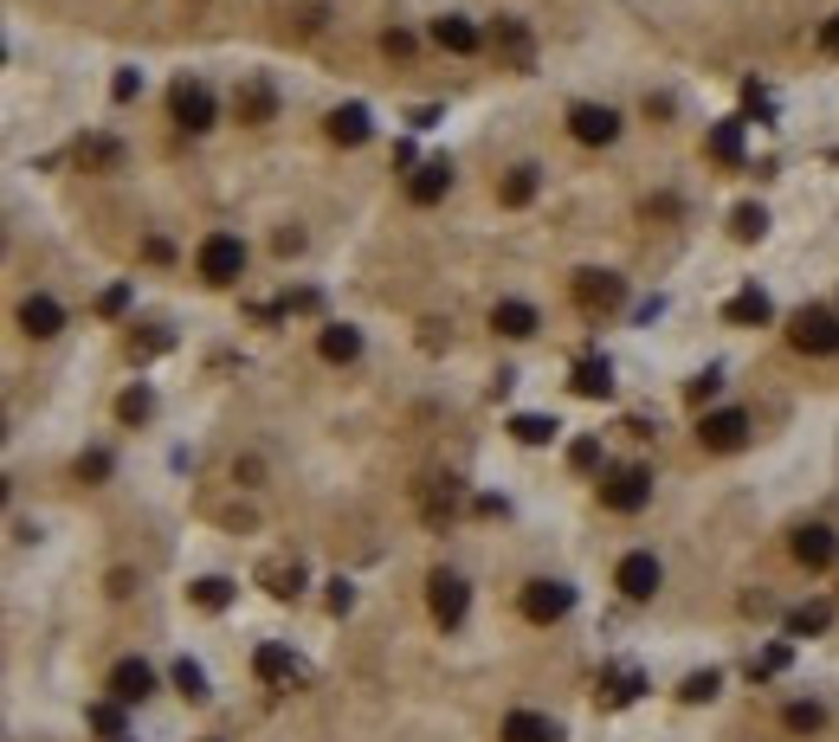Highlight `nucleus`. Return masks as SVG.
<instances>
[{
    "label": "nucleus",
    "instance_id": "nucleus-1",
    "mask_svg": "<svg viewBox=\"0 0 839 742\" xmlns=\"http://www.w3.org/2000/svg\"><path fill=\"white\" fill-rule=\"evenodd\" d=\"M788 342H794L801 355H834V349H839V310H820V304L794 310V323H788Z\"/></svg>",
    "mask_w": 839,
    "mask_h": 742
},
{
    "label": "nucleus",
    "instance_id": "nucleus-2",
    "mask_svg": "<svg viewBox=\"0 0 839 742\" xmlns=\"http://www.w3.org/2000/svg\"><path fill=\"white\" fill-rule=\"evenodd\" d=\"M646 497H652V472H646V466H614V472L601 478V504L621 510V517L646 510Z\"/></svg>",
    "mask_w": 839,
    "mask_h": 742
},
{
    "label": "nucleus",
    "instance_id": "nucleus-3",
    "mask_svg": "<svg viewBox=\"0 0 839 742\" xmlns=\"http://www.w3.org/2000/svg\"><path fill=\"white\" fill-rule=\"evenodd\" d=\"M194 271H201L208 284H233V278L246 271V246H239L233 233H208L201 252H194Z\"/></svg>",
    "mask_w": 839,
    "mask_h": 742
},
{
    "label": "nucleus",
    "instance_id": "nucleus-4",
    "mask_svg": "<svg viewBox=\"0 0 839 742\" xmlns=\"http://www.w3.org/2000/svg\"><path fill=\"white\" fill-rule=\"evenodd\" d=\"M168 110H175V123H181L188 136L213 130V91L201 84V78H181V84L168 91Z\"/></svg>",
    "mask_w": 839,
    "mask_h": 742
},
{
    "label": "nucleus",
    "instance_id": "nucleus-5",
    "mask_svg": "<svg viewBox=\"0 0 839 742\" xmlns=\"http://www.w3.org/2000/svg\"><path fill=\"white\" fill-rule=\"evenodd\" d=\"M426 608H433V620H439V626H459V620H465V608H472V588H465L452 568H433V581H426Z\"/></svg>",
    "mask_w": 839,
    "mask_h": 742
},
{
    "label": "nucleus",
    "instance_id": "nucleus-6",
    "mask_svg": "<svg viewBox=\"0 0 839 742\" xmlns=\"http://www.w3.org/2000/svg\"><path fill=\"white\" fill-rule=\"evenodd\" d=\"M523 620H536V626H556L562 613L575 608V588L568 581H523Z\"/></svg>",
    "mask_w": 839,
    "mask_h": 742
},
{
    "label": "nucleus",
    "instance_id": "nucleus-7",
    "mask_svg": "<svg viewBox=\"0 0 839 742\" xmlns=\"http://www.w3.org/2000/svg\"><path fill=\"white\" fill-rule=\"evenodd\" d=\"M659 581H665V568H659V555H652V549H633L627 562L614 568V588H621L627 601H652V594H659Z\"/></svg>",
    "mask_w": 839,
    "mask_h": 742
},
{
    "label": "nucleus",
    "instance_id": "nucleus-8",
    "mask_svg": "<svg viewBox=\"0 0 839 742\" xmlns=\"http://www.w3.org/2000/svg\"><path fill=\"white\" fill-rule=\"evenodd\" d=\"M743 439H749V413H743V407L704 413V426H698V446H704V452H736Z\"/></svg>",
    "mask_w": 839,
    "mask_h": 742
},
{
    "label": "nucleus",
    "instance_id": "nucleus-9",
    "mask_svg": "<svg viewBox=\"0 0 839 742\" xmlns=\"http://www.w3.org/2000/svg\"><path fill=\"white\" fill-rule=\"evenodd\" d=\"M491 46H497V59H504L510 71H530V66H536V39H530V26H523L517 13H504V20H497Z\"/></svg>",
    "mask_w": 839,
    "mask_h": 742
},
{
    "label": "nucleus",
    "instance_id": "nucleus-10",
    "mask_svg": "<svg viewBox=\"0 0 839 742\" xmlns=\"http://www.w3.org/2000/svg\"><path fill=\"white\" fill-rule=\"evenodd\" d=\"M621 297H627V284L614 271H575V304L581 310H621Z\"/></svg>",
    "mask_w": 839,
    "mask_h": 742
},
{
    "label": "nucleus",
    "instance_id": "nucleus-11",
    "mask_svg": "<svg viewBox=\"0 0 839 742\" xmlns=\"http://www.w3.org/2000/svg\"><path fill=\"white\" fill-rule=\"evenodd\" d=\"M568 130H575V142L601 149V142H614V136H621V117H614L607 104H575V110H568Z\"/></svg>",
    "mask_w": 839,
    "mask_h": 742
},
{
    "label": "nucleus",
    "instance_id": "nucleus-12",
    "mask_svg": "<svg viewBox=\"0 0 839 742\" xmlns=\"http://www.w3.org/2000/svg\"><path fill=\"white\" fill-rule=\"evenodd\" d=\"M233 110H239V123H272V110H279V91H272L265 78H246V84L233 91Z\"/></svg>",
    "mask_w": 839,
    "mask_h": 742
},
{
    "label": "nucleus",
    "instance_id": "nucleus-13",
    "mask_svg": "<svg viewBox=\"0 0 839 742\" xmlns=\"http://www.w3.org/2000/svg\"><path fill=\"white\" fill-rule=\"evenodd\" d=\"M20 330H26V337H59V330H66V310H59V304H52V297H46V291H33V297H26V304H20Z\"/></svg>",
    "mask_w": 839,
    "mask_h": 742
},
{
    "label": "nucleus",
    "instance_id": "nucleus-14",
    "mask_svg": "<svg viewBox=\"0 0 839 742\" xmlns=\"http://www.w3.org/2000/svg\"><path fill=\"white\" fill-rule=\"evenodd\" d=\"M834 555H839V542H834L827 523H801V530H794V562H801V568H827Z\"/></svg>",
    "mask_w": 839,
    "mask_h": 742
},
{
    "label": "nucleus",
    "instance_id": "nucleus-15",
    "mask_svg": "<svg viewBox=\"0 0 839 742\" xmlns=\"http://www.w3.org/2000/svg\"><path fill=\"white\" fill-rule=\"evenodd\" d=\"M568 388H575L581 401H607V394H614V368H607L601 355H581V362H575V381H568Z\"/></svg>",
    "mask_w": 839,
    "mask_h": 742
},
{
    "label": "nucleus",
    "instance_id": "nucleus-16",
    "mask_svg": "<svg viewBox=\"0 0 839 742\" xmlns=\"http://www.w3.org/2000/svg\"><path fill=\"white\" fill-rule=\"evenodd\" d=\"M368 130H375L368 104H336V110H330V142H343V149H355V142H368Z\"/></svg>",
    "mask_w": 839,
    "mask_h": 742
},
{
    "label": "nucleus",
    "instance_id": "nucleus-17",
    "mask_svg": "<svg viewBox=\"0 0 839 742\" xmlns=\"http://www.w3.org/2000/svg\"><path fill=\"white\" fill-rule=\"evenodd\" d=\"M149 691H155V672H149L142 659H123V666L110 672V697H117V704H142Z\"/></svg>",
    "mask_w": 839,
    "mask_h": 742
},
{
    "label": "nucleus",
    "instance_id": "nucleus-18",
    "mask_svg": "<svg viewBox=\"0 0 839 742\" xmlns=\"http://www.w3.org/2000/svg\"><path fill=\"white\" fill-rule=\"evenodd\" d=\"M491 330H497V337H510V342L536 337V310H530V304H517V297H504V304L491 310Z\"/></svg>",
    "mask_w": 839,
    "mask_h": 742
},
{
    "label": "nucleus",
    "instance_id": "nucleus-19",
    "mask_svg": "<svg viewBox=\"0 0 839 742\" xmlns=\"http://www.w3.org/2000/svg\"><path fill=\"white\" fill-rule=\"evenodd\" d=\"M433 39H439L446 52H459V59L485 46V39H478V26H472V20H459V13H446V20H433Z\"/></svg>",
    "mask_w": 839,
    "mask_h": 742
},
{
    "label": "nucleus",
    "instance_id": "nucleus-20",
    "mask_svg": "<svg viewBox=\"0 0 839 742\" xmlns=\"http://www.w3.org/2000/svg\"><path fill=\"white\" fill-rule=\"evenodd\" d=\"M452 188V162H420L414 168V181H407V195H414L420 207H433L439 195Z\"/></svg>",
    "mask_w": 839,
    "mask_h": 742
},
{
    "label": "nucleus",
    "instance_id": "nucleus-21",
    "mask_svg": "<svg viewBox=\"0 0 839 742\" xmlns=\"http://www.w3.org/2000/svg\"><path fill=\"white\" fill-rule=\"evenodd\" d=\"M504 742H556V723L536 710H510L504 717Z\"/></svg>",
    "mask_w": 839,
    "mask_h": 742
},
{
    "label": "nucleus",
    "instance_id": "nucleus-22",
    "mask_svg": "<svg viewBox=\"0 0 839 742\" xmlns=\"http://www.w3.org/2000/svg\"><path fill=\"white\" fill-rule=\"evenodd\" d=\"M317 349H323V362H355V355H362V330H350V323H323Z\"/></svg>",
    "mask_w": 839,
    "mask_h": 742
},
{
    "label": "nucleus",
    "instance_id": "nucleus-23",
    "mask_svg": "<svg viewBox=\"0 0 839 742\" xmlns=\"http://www.w3.org/2000/svg\"><path fill=\"white\" fill-rule=\"evenodd\" d=\"M633 697H639V672H633V666L601 672V704H607V710H627Z\"/></svg>",
    "mask_w": 839,
    "mask_h": 742
},
{
    "label": "nucleus",
    "instance_id": "nucleus-24",
    "mask_svg": "<svg viewBox=\"0 0 839 742\" xmlns=\"http://www.w3.org/2000/svg\"><path fill=\"white\" fill-rule=\"evenodd\" d=\"M723 317H730V323H769L775 304L763 297V291H756V284H749V291H736V297L723 304Z\"/></svg>",
    "mask_w": 839,
    "mask_h": 742
},
{
    "label": "nucleus",
    "instance_id": "nucleus-25",
    "mask_svg": "<svg viewBox=\"0 0 839 742\" xmlns=\"http://www.w3.org/2000/svg\"><path fill=\"white\" fill-rule=\"evenodd\" d=\"M536 175H543V168H530V162H517V168L504 175V188H497V201H504V207H530V201H536Z\"/></svg>",
    "mask_w": 839,
    "mask_h": 742
},
{
    "label": "nucleus",
    "instance_id": "nucleus-26",
    "mask_svg": "<svg viewBox=\"0 0 839 742\" xmlns=\"http://www.w3.org/2000/svg\"><path fill=\"white\" fill-rule=\"evenodd\" d=\"M252 672L265 678V684H284V678H297V659H291L284 646H259V652H252Z\"/></svg>",
    "mask_w": 839,
    "mask_h": 742
},
{
    "label": "nucleus",
    "instance_id": "nucleus-27",
    "mask_svg": "<svg viewBox=\"0 0 839 742\" xmlns=\"http://www.w3.org/2000/svg\"><path fill=\"white\" fill-rule=\"evenodd\" d=\"M556 433L562 426L550 420V413H517V420H510V439H523V446H550Z\"/></svg>",
    "mask_w": 839,
    "mask_h": 742
},
{
    "label": "nucleus",
    "instance_id": "nucleus-28",
    "mask_svg": "<svg viewBox=\"0 0 839 742\" xmlns=\"http://www.w3.org/2000/svg\"><path fill=\"white\" fill-rule=\"evenodd\" d=\"M710 162H723V168L743 162V123H717L710 130Z\"/></svg>",
    "mask_w": 839,
    "mask_h": 742
},
{
    "label": "nucleus",
    "instance_id": "nucleus-29",
    "mask_svg": "<svg viewBox=\"0 0 839 742\" xmlns=\"http://www.w3.org/2000/svg\"><path fill=\"white\" fill-rule=\"evenodd\" d=\"M827 626H834V608H827V601H807V608L788 613V633H794V639H807V633H827Z\"/></svg>",
    "mask_w": 839,
    "mask_h": 742
},
{
    "label": "nucleus",
    "instance_id": "nucleus-30",
    "mask_svg": "<svg viewBox=\"0 0 839 742\" xmlns=\"http://www.w3.org/2000/svg\"><path fill=\"white\" fill-rule=\"evenodd\" d=\"M188 594H194V608L220 613V608H226V601H233V581H220V575H201V581H194Z\"/></svg>",
    "mask_w": 839,
    "mask_h": 742
},
{
    "label": "nucleus",
    "instance_id": "nucleus-31",
    "mask_svg": "<svg viewBox=\"0 0 839 742\" xmlns=\"http://www.w3.org/2000/svg\"><path fill=\"white\" fill-rule=\"evenodd\" d=\"M175 691H181L188 704H208V672H201L194 659H181V666H175Z\"/></svg>",
    "mask_w": 839,
    "mask_h": 742
},
{
    "label": "nucleus",
    "instance_id": "nucleus-32",
    "mask_svg": "<svg viewBox=\"0 0 839 742\" xmlns=\"http://www.w3.org/2000/svg\"><path fill=\"white\" fill-rule=\"evenodd\" d=\"M149 413H155V394H149V388H123V394H117V420H130V426H142Z\"/></svg>",
    "mask_w": 839,
    "mask_h": 742
},
{
    "label": "nucleus",
    "instance_id": "nucleus-33",
    "mask_svg": "<svg viewBox=\"0 0 839 742\" xmlns=\"http://www.w3.org/2000/svg\"><path fill=\"white\" fill-rule=\"evenodd\" d=\"M781 723H788L794 737H814V730L827 723V710H820V704H788V710H781Z\"/></svg>",
    "mask_w": 839,
    "mask_h": 742
},
{
    "label": "nucleus",
    "instance_id": "nucleus-34",
    "mask_svg": "<svg viewBox=\"0 0 839 742\" xmlns=\"http://www.w3.org/2000/svg\"><path fill=\"white\" fill-rule=\"evenodd\" d=\"M265 588H272L279 601H291V594L304 588V568H297V562H272V568H265Z\"/></svg>",
    "mask_w": 839,
    "mask_h": 742
},
{
    "label": "nucleus",
    "instance_id": "nucleus-35",
    "mask_svg": "<svg viewBox=\"0 0 839 742\" xmlns=\"http://www.w3.org/2000/svg\"><path fill=\"white\" fill-rule=\"evenodd\" d=\"M730 233H736V239L749 246V239H763V233H769V213H763V207H736V220H730Z\"/></svg>",
    "mask_w": 839,
    "mask_h": 742
},
{
    "label": "nucleus",
    "instance_id": "nucleus-36",
    "mask_svg": "<svg viewBox=\"0 0 839 742\" xmlns=\"http://www.w3.org/2000/svg\"><path fill=\"white\" fill-rule=\"evenodd\" d=\"M717 684H723V672H692L685 684H678V697H685V704H710Z\"/></svg>",
    "mask_w": 839,
    "mask_h": 742
},
{
    "label": "nucleus",
    "instance_id": "nucleus-37",
    "mask_svg": "<svg viewBox=\"0 0 839 742\" xmlns=\"http://www.w3.org/2000/svg\"><path fill=\"white\" fill-rule=\"evenodd\" d=\"M91 730L110 737V742H123V710H117V704H91Z\"/></svg>",
    "mask_w": 839,
    "mask_h": 742
},
{
    "label": "nucleus",
    "instance_id": "nucleus-38",
    "mask_svg": "<svg viewBox=\"0 0 839 742\" xmlns=\"http://www.w3.org/2000/svg\"><path fill=\"white\" fill-rule=\"evenodd\" d=\"M168 349H175V337H168V330H142V337H130V355H137V362H149V355H168Z\"/></svg>",
    "mask_w": 839,
    "mask_h": 742
},
{
    "label": "nucleus",
    "instance_id": "nucleus-39",
    "mask_svg": "<svg viewBox=\"0 0 839 742\" xmlns=\"http://www.w3.org/2000/svg\"><path fill=\"white\" fill-rule=\"evenodd\" d=\"M568 466H575V472H594V466H601V439H575V446H568Z\"/></svg>",
    "mask_w": 839,
    "mask_h": 742
},
{
    "label": "nucleus",
    "instance_id": "nucleus-40",
    "mask_svg": "<svg viewBox=\"0 0 839 742\" xmlns=\"http://www.w3.org/2000/svg\"><path fill=\"white\" fill-rule=\"evenodd\" d=\"M775 672H788V646H769L763 659H749V678H775Z\"/></svg>",
    "mask_w": 839,
    "mask_h": 742
},
{
    "label": "nucleus",
    "instance_id": "nucleus-41",
    "mask_svg": "<svg viewBox=\"0 0 839 742\" xmlns=\"http://www.w3.org/2000/svg\"><path fill=\"white\" fill-rule=\"evenodd\" d=\"M137 91H142V71H117V78H110V97H117V104H130Z\"/></svg>",
    "mask_w": 839,
    "mask_h": 742
},
{
    "label": "nucleus",
    "instance_id": "nucleus-42",
    "mask_svg": "<svg viewBox=\"0 0 839 742\" xmlns=\"http://www.w3.org/2000/svg\"><path fill=\"white\" fill-rule=\"evenodd\" d=\"M78 478H110V452H84V459H78Z\"/></svg>",
    "mask_w": 839,
    "mask_h": 742
},
{
    "label": "nucleus",
    "instance_id": "nucleus-43",
    "mask_svg": "<svg viewBox=\"0 0 839 742\" xmlns=\"http://www.w3.org/2000/svg\"><path fill=\"white\" fill-rule=\"evenodd\" d=\"M717 388H723V375H717V368H704V375H698V381H692V401H710V394H717Z\"/></svg>",
    "mask_w": 839,
    "mask_h": 742
},
{
    "label": "nucleus",
    "instance_id": "nucleus-44",
    "mask_svg": "<svg viewBox=\"0 0 839 742\" xmlns=\"http://www.w3.org/2000/svg\"><path fill=\"white\" fill-rule=\"evenodd\" d=\"M123 304H130V284H110V291H104V297H97V310H104V317H117V310H123Z\"/></svg>",
    "mask_w": 839,
    "mask_h": 742
},
{
    "label": "nucleus",
    "instance_id": "nucleus-45",
    "mask_svg": "<svg viewBox=\"0 0 839 742\" xmlns=\"http://www.w3.org/2000/svg\"><path fill=\"white\" fill-rule=\"evenodd\" d=\"M355 608V588L350 581H330V613H350Z\"/></svg>",
    "mask_w": 839,
    "mask_h": 742
},
{
    "label": "nucleus",
    "instance_id": "nucleus-46",
    "mask_svg": "<svg viewBox=\"0 0 839 742\" xmlns=\"http://www.w3.org/2000/svg\"><path fill=\"white\" fill-rule=\"evenodd\" d=\"M820 52H834V59H839V13L820 26Z\"/></svg>",
    "mask_w": 839,
    "mask_h": 742
}]
</instances>
